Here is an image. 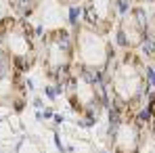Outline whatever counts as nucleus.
<instances>
[{
    "mask_svg": "<svg viewBox=\"0 0 155 153\" xmlns=\"http://www.w3.org/2000/svg\"><path fill=\"white\" fill-rule=\"evenodd\" d=\"M105 88L115 111L138 113L149 95V67L145 57L132 48H120L105 74Z\"/></svg>",
    "mask_w": 155,
    "mask_h": 153,
    "instance_id": "1",
    "label": "nucleus"
},
{
    "mask_svg": "<svg viewBox=\"0 0 155 153\" xmlns=\"http://www.w3.org/2000/svg\"><path fill=\"white\" fill-rule=\"evenodd\" d=\"M40 42L29 21L17 15L0 17V59L15 65L21 74L31 72L38 65Z\"/></svg>",
    "mask_w": 155,
    "mask_h": 153,
    "instance_id": "2",
    "label": "nucleus"
},
{
    "mask_svg": "<svg viewBox=\"0 0 155 153\" xmlns=\"http://www.w3.org/2000/svg\"><path fill=\"white\" fill-rule=\"evenodd\" d=\"M38 65L44 78L54 86L63 88L65 82L76 72V48L74 32L69 27H52L40 38V57Z\"/></svg>",
    "mask_w": 155,
    "mask_h": 153,
    "instance_id": "3",
    "label": "nucleus"
},
{
    "mask_svg": "<svg viewBox=\"0 0 155 153\" xmlns=\"http://www.w3.org/2000/svg\"><path fill=\"white\" fill-rule=\"evenodd\" d=\"M71 32H74V48H76V67L94 78H105L111 61L117 55L111 38L82 21L76 23Z\"/></svg>",
    "mask_w": 155,
    "mask_h": 153,
    "instance_id": "4",
    "label": "nucleus"
},
{
    "mask_svg": "<svg viewBox=\"0 0 155 153\" xmlns=\"http://www.w3.org/2000/svg\"><path fill=\"white\" fill-rule=\"evenodd\" d=\"M149 130L140 113L115 111L107 128V149L109 153H140L147 143Z\"/></svg>",
    "mask_w": 155,
    "mask_h": 153,
    "instance_id": "5",
    "label": "nucleus"
},
{
    "mask_svg": "<svg viewBox=\"0 0 155 153\" xmlns=\"http://www.w3.org/2000/svg\"><path fill=\"white\" fill-rule=\"evenodd\" d=\"M63 95L69 103L71 111L84 120H97L105 107V97L99 86V78L90 76L78 67L74 76L65 82Z\"/></svg>",
    "mask_w": 155,
    "mask_h": 153,
    "instance_id": "6",
    "label": "nucleus"
},
{
    "mask_svg": "<svg viewBox=\"0 0 155 153\" xmlns=\"http://www.w3.org/2000/svg\"><path fill=\"white\" fill-rule=\"evenodd\" d=\"M151 19L149 13L145 11L143 4H132L124 15H120L117 25H115V34H117V44L122 48H132L138 51L145 40L151 34Z\"/></svg>",
    "mask_w": 155,
    "mask_h": 153,
    "instance_id": "7",
    "label": "nucleus"
},
{
    "mask_svg": "<svg viewBox=\"0 0 155 153\" xmlns=\"http://www.w3.org/2000/svg\"><path fill=\"white\" fill-rule=\"evenodd\" d=\"M25 74H21L15 65L0 59V109H11L21 113L27 105V84Z\"/></svg>",
    "mask_w": 155,
    "mask_h": 153,
    "instance_id": "8",
    "label": "nucleus"
},
{
    "mask_svg": "<svg viewBox=\"0 0 155 153\" xmlns=\"http://www.w3.org/2000/svg\"><path fill=\"white\" fill-rule=\"evenodd\" d=\"M120 19L117 0H82V23L101 34H111Z\"/></svg>",
    "mask_w": 155,
    "mask_h": 153,
    "instance_id": "9",
    "label": "nucleus"
},
{
    "mask_svg": "<svg viewBox=\"0 0 155 153\" xmlns=\"http://www.w3.org/2000/svg\"><path fill=\"white\" fill-rule=\"evenodd\" d=\"M6 2H8L13 15L27 19V17H31V15L38 11V6H40L42 0H6Z\"/></svg>",
    "mask_w": 155,
    "mask_h": 153,
    "instance_id": "10",
    "label": "nucleus"
},
{
    "mask_svg": "<svg viewBox=\"0 0 155 153\" xmlns=\"http://www.w3.org/2000/svg\"><path fill=\"white\" fill-rule=\"evenodd\" d=\"M138 51H143L140 55L145 57V61L155 63V19H153V23H151V34H149V38L145 40V44H143Z\"/></svg>",
    "mask_w": 155,
    "mask_h": 153,
    "instance_id": "11",
    "label": "nucleus"
},
{
    "mask_svg": "<svg viewBox=\"0 0 155 153\" xmlns=\"http://www.w3.org/2000/svg\"><path fill=\"white\" fill-rule=\"evenodd\" d=\"M147 130H149V136L155 141V92L153 97H151V101H149V115H147Z\"/></svg>",
    "mask_w": 155,
    "mask_h": 153,
    "instance_id": "12",
    "label": "nucleus"
},
{
    "mask_svg": "<svg viewBox=\"0 0 155 153\" xmlns=\"http://www.w3.org/2000/svg\"><path fill=\"white\" fill-rule=\"evenodd\" d=\"M74 2H82V0H61V4H74Z\"/></svg>",
    "mask_w": 155,
    "mask_h": 153,
    "instance_id": "13",
    "label": "nucleus"
},
{
    "mask_svg": "<svg viewBox=\"0 0 155 153\" xmlns=\"http://www.w3.org/2000/svg\"><path fill=\"white\" fill-rule=\"evenodd\" d=\"M130 2H134V4H140V2H145V0H130Z\"/></svg>",
    "mask_w": 155,
    "mask_h": 153,
    "instance_id": "14",
    "label": "nucleus"
},
{
    "mask_svg": "<svg viewBox=\"0 0 155 153\" xmlns=\"http://www.w3.org/2000/svg\"><path fill=\"white\" fill-rule=\"evenodd\" d=\"M151 2H153V4H155V0H151Z\"/></svg>",
    "mask_w": 155,
    "mask_h": 153,
    "instance_id": "15",
    "label": "nucleus"
}]
</instances>
